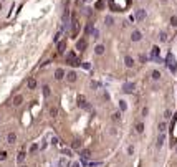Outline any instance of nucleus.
Here are the masks:
<instances>
[{
	"instance_id": "b1692460",
	"label": "nucleus",
	"mask_w": 177,
	"mask_h": 167,
	"mask_svg": "<svg viewBox=\"0 0 177 167\" xmlns=\"http://www.w3.org/2000/svg\"><path fill=\"white\" fill-rule=\"evenodd\" d=\"M84 32H86V33H91V32H93V25H91V23H88L86 28H84Z\"/></svg>"
},
{
	"instance_id": "2eb2a0df",
	"label": "nucleus",
	"mask_w": 177,
	"mask_h": 167,
	"mask_svg": "<svg viewBox=\"0 0 177 167\" xmlns=\"http://www.w3.org/2000/svg\"><path fill=\"white\" fill-rule=\"evenodd\" d=\"M23 159H25V152H18V156H17V162H18V164L23 162Z\"/></svg>"
},
{
	"instance_id": "7ed1b4c3",
	"label": "nucleus",
	"mask_w": 177,
	"mask_h": 167,
	"mask_svg": "<svg viewBox=\"0 0 177 167\" xmlns=\"http://www.w3.org/2000/svg\"><path fill=\"white\" fill-rule=\"evenodd\" d=\"M84 48H86V40H84V38L78 40V43H76V50H78V51H83Z\"/></svg>"
},
{
	"instance_id": "72a5a7b5",
	"label": "nucleus",
	"mask_w": 177,
	"mask_h": 167,
	"mask_svg": "<svg viewBox=\"0 0 177 167\" xmlns=\"http://www.w3.org/2000/svg\"><path fill=\"white\" fill-rule=\"evenodd\" d=\"M60 165L65 167V165H66V160H65V159H61V160H60Z\"/></svg>"
},
{
	"instance_id": "f8f14e48",
	"label": "nucleus",
	"mask_w": 177,
	"mask_h": 167,
	"mask_svg": "<svg viewBox=\"0 0 177 167\" xmlns=\"http://www.w3.org/2000/svg\"><path fill=\"white\" fill-rule=\"evenodd\" d=\"M7 141L10 142V144H13V142L17 141V134H15V132H10V134L7 136Z\"/></svg>"
},
{
	"instance_id": "f03ea898",
	"label": "nucleus",
	"mask_w": 177,
	"mask_h": 167,
	"mask_svg": "<svg viewBox=\"0 0 177 167\" xmlns=\"http://www.w3.org/2000/svg\"><path fill=\"white\" fill-rule=\"evenodd\" d=\"M146 18V10L144 8H139L137 12H136V20H139V22H142Z\"/></svg>"
},
{
	"instance_id": "393cba45",
	"label": "nucleus",
	"mask_w": 177,
	"mask_h": 167,
	"mask_svg": "<svg viewBox=\"0 0 177 167\" xmlns=\"http://www.w3.org/2000/svg\"><path fill=\"white\" fill-rule=\"evenodd\" d=\"M166 122H161V124H159V132H164V131H166Z\"/></svg>"
},
{
	"instance_id": "4468645a",
	"label": "nucleus",
	"mask_w": 177,
	"mask_h": 167,
	"mask_svg": "<svg viewBox=\"0 0 177 167\" xmlns=\"http://www.w3.org/2000/svg\"><path fill=\"white\" fill-rule=\"evenodd\" d=\"M164 141H166V136H164V132H161L159 139H157V147H161V146L164 144Z\"/></svg>"
},
{
	"instance_id": "0eeeda50",
	"label": "nucleus",
	"mask_w": 177,
	"mask_h": 167,
	"mask_svg": "<svg viewBox=\"0 0 177 167\" xmlns=\"http://www.w3.org/2000/svg\"><path fill=\"white\" fill-rule=\"evenodd\" d=\"M55 78H56V79H63V78H65V71H63V68H58V70L55 71Z\"/></svg>"
},
{
	"instance_id": "1a4fd4ad",
	"label": "nucleus",
	"mask_w": 177,
	"mask_h": 167,
	"mask_svg": "<svg viewBox=\"0 0 177 167\" xmlns=\"http://www.w3.org/2000/svg\"><path fill=\"white\" fill-rule=\"evenodd\" d=\"M27 86H28V89H35L36 88V79L35 78H30L27 81Z\"/></svg>"
},
{
	"instance_id": "cd10ccee",
	"label": "nucleus",
	"mask_w": 177,
	"mask_h": 167,
	"mask_svg": "<svg viewBox=\"0 0 177 167\" xmlns=\"http://www.w3.org/2000/svg\"><path fill=\"white\" fill-rule=\"evenodd\" d=\"M106 25H113V17H106Z\"/></svg>"
},
{
	"instance_id": "412c9836",
	"label": "nucleus",
	"mask_w": 177,
	"mask_h": 167,
	"mask_svg": "<svg viewBox=\"0 0 177 167\" xmlns=\"http://www.w3.org/2000/svg\"><path fill=\"white\" fill-rule=\"evenodd\" d=\"M43 94L45 96H50V86H46V84L43 86Z\"/></svg>"
},
{
	"instance_id": "7c9ffc66",
	"label": "nucleus",
	"mask_w": 177,
	"mask_h": 167,
	"mask_svg": "<svg viewBox=\"0 0 177 167\" xmlns=\"http://www.w3.org/2000/svg\"><path fill=\"white\" fill-rule=\"evenodd\" d=\"M132 152H134V147L129 146V147H127V154H132Z\"/></svg>"
},
{
	"instance_id": "9b49d317",
	"label": "nucleus",
	"mask_w": 177,
	"mask_h": 167,
	"mask_svg": "<svg viewBox=\"0 0 177 167\" xmlns=\"http://www.w3.org/2000/svg\"><path fill=\"white\" fill-rule=\"evenodd\" d=\"M124 63H126L127 68H132V66H134V60H132L131 56H126V58H124Z\"/></svg>"
},
{
	"instance_id": "6ab92c4d",
	"label": "nucleus",
	"mask_w": 177,
	"mask_h": 167,
	"mask_svg": "<svg viewBox=\"0 0 177 167\" xmlns=\"http://www.w3.org/2000/svg\"><path fill=\"white\" fill-rule=\"evenodd\" d=\"M119 108H121V111H126V109H127L126 101H119Z\"/></svg>"
},
{
	"instance_id": "c9c22d12",
	"label": "nucleus",
	"mask_w": 177,
	"mask_h": 167,
	"mask_svg": "<svg viewBox=\"0 0 177 167\" xmlns=\"http://www.w3.org/2000/svg\"><path fill=\"white\" fill-rule=\"evenodd\" d=\"M175 152H177V149H175Z\"/></svg>"
},
{
	"instance_id": "473e14b6",
	"label": "nucleus",
	"mask_w": 177,
	"mask_h": 167,
	"mask_svg": "<svg viewBox=\"0 0 177 167\" xmlns=\"http://www.w3.org/2000/svg\"><path fill=\"white\" fill-rule=\"evenodd\" d=\"M36 149H38V146H36V144H33L32 147H30V151H32V152H33V151H36Z\"/></svg>"
},
{
	"instance_id": "5701e85b",
	"label": "nucleus",
	"mask_w": 177,
	"mask_h": 167,
	"mask_svg": "<svg viewBox=\"0 0 177 167\" xmlns=\"http://www.w3.org/2000/svg\"><path fill=\"white\" fill-rule=\"evenodd\" d=\"M170 25H172V27H177V17H175V15L170 17Z\"/></svg>"
},
{
	"instance_id": "f257e3e1",
	"label": "nucleus",
	"mask_w": 177,
	"mask_h": 167,
	"mask_svg": "<svg viewBox=\"0 0 177 167\" xmlns=\"http://www.w3.org/2000/svg\"><path fill=\"white\" fill-rule=\"evenodd\" d=\"M166 61H167V66L170 68V70H172V71H175L177 70V66H175V58L172 56V55H167V58H166Z\"/></svg>"
},
{
	"instance_id": "c756f323",
	"label": "nucleus",
	"mask_w": 177,
	"mask_h": 167,
	"mask_svg": "<svg viewBox=\"0 0 177 167\" xmlns=\"http://www.w3.org/2000/svg\"><path fill=\"white\" fill-rule=\"evenodd\" d=\"M50 114H51L53 117H56V114H58V111L55 109V108H51V111H50Z\"/></svg>"
},
{
	"instance_id": "aec40b11",
	"label": "nucleus",
	"mask_w": 177,
	"mask_h": 167,
	"mask_svg": "<svg viewBox=\"0 0 177 167\" xmlns=\"http://www.w3.org/2000/svg\"><path fill=\"white\" fill-rule=\"evenodd\" d=\"M159 78H161V73L159 71H152V79H156V81H157Z\"/></svg>"
},
{
	"instance_id": "4be33fe9",
	"label": "nucleus",
	"mask_w": 177,
	"mask_h": 167,
	"mask_svg": "<svg viewBox=\"0 0 177 167\" xmlns=\"http://www.w3.org/2000/svg\"><path fill=\"white\" fill-rule=\"evenodd\" d=\"M136 131H137V132H142V131H144V124H142V122H139V124L136 126Z\"/></svg>"
},
{
	"instance_id": "9d476101",
	"label": "nucleus",
	"mask_w": 177,
	"mask_h": 167,
	"mask_svg": "<svg viewBox=\"0 0 177 167\" xmlns=\"http://www.w3.org/2000/svg\"><path fill=\"white\" fill-rule=\"evenodd\" d=\"M22 101H23L22 94H17V96L13 98V106H20V104H22Z\"/></svg>"
},
{
	"instance_id": "423d86ee",
	"label": "nucleus",
	"mask_w": 177,
	"mask_h": 167,
	"mask_svg": "<svg viewBox=\"0 0 177 167\" xmlns=\"http://www.w3.org/2000/svg\"><path fill=\"white\" fill-rule=\"evenodd\" d=\"M134 88H136V86H134V83H126V84L123 86V91H124V93H132Z\"/></svg>"
},
{
	"instance_id": "dca6fc26",
	"label": "nucleus",
	"mask_w": 177,
	"mask_h": 167,
	"mask_svg": "<svg viewBox=\"0 0 177 167\" xmlns=\"http://www.w3.org/2000/svg\"><path fill=\"white\" fill-rule=\"evenodd\" d=\"M65 46H66V43H65V41H60V43H58V51L63 53V51H65Z\"/></svg>"
},
{
	"instance_id": "f3484780",
	"label": "nucleus",
	"mask_w": 177,
	"mask_h": 167,
	"mask_svg": "<svg viewBox=\"0 0 177 167\" xmlns=\"http://www.w3.org/2000/svg\"><path fill=\"white\" fill-rule=\"evenodd\" d=\"M71 147H73V149H80V147H81V142L80 141H73L71 142Z\"/></svg>"
},
{
	"instance_id": "39448f33",
	"label": "nucleus",
	"mask_w": 177,
	"mask_h": 167,
	"mask_svg": "<svg viewBox=\"0 0 177 167\" xmlns=\"http://www.w3.org/2000/svg\"><path fill=\"white\" fill-rule=\"evenodd\" d=\"M78 106L83 108V109H88V104H86V99H84V96H78Z\"/></svg>"
},
{
	"instance_id": "c85d7f7f",
	"label": "nucleus",
	"mask_w": 177,
	"mask_h": 167,
	"mask_svg": "<svg viewBox=\"0 0 177 167\" xmlns=\"http://www.w3.org/2000/svg\"><path fill=\"white\" fill-rule=\"evenodd\" d=\"M5 159H7V152L2 151V152H0V160H5Z\"/></svg>"
},
{
	"instance_id": "6e6552de",
	"label": "nucleus",
	"mask_w": 177,
	"mask_h": 167,
	"mask_svg": "<svg viewBox=\"0 0 177 167\" xmlns=\"http://www.w3.org/2000/svg\"><path fill=\"white\" fill-rule=\"evenodd\" d=\"M76 76H78V75H76L75 71H70L68 75H66V79H68L70 83H75V81H76Z\"/></svg>"
},
{
	"instance_id": "2f4dec72",
	"label": "nucleus",
	"mask_w": 177,
	"mask_h": 167,
	"mask_svg": "<svg viewBox=\"0 0 177 167\" xmlns=\"http://www.w3.org/2000/svg\"><path fill=\"white\" fill-rule=\"evenodd\" d=\"M83 68H84V70H89L91 65H89V63H83Z\"/></svg>"
},
{
	"instance_id": "a878e982",
	"label": "nucleus",
	"mask_w": 177,
	"mask_h": 167,
	"mask_svg": "<svg viewBox=\"0 0 177 167\" xmlns=\"http://www.w3.org/2000/svg\"><path fill=\"white\" fill-rule=\"evenodd\" d=\"M91 35H93V38H98V36H99V32H98L96 28H93V32H91Z\"/></svg>"
},
{
	"instance_id": "ddd939ff",
	"label": "nucleus",
	"mask_w": 177,
	"mask_h": 167,
	"mask_svg": "<svg viewBox=\"0 0 177 167\" xmlns=\"http://www.w3.org/2000/svg\"><path fill=\"white\" fill-rule=\"evenodd\" d=\"M94 53H96V55H103V53H104V46H103V45H98V46L94 48Z\"/></svg>"
},
{
	"instance_id": "bb28decb",
	"label": "nucleus",
	"mask_w": 177,
	"mask_h": 167,
	"mask_svg": "<svg viewBox=\"0 0 177 167\" xmlns=\"http://www.w3.org/2000/svg\"><path fill=\"white\" fill-rule=\"evenodd\" d=\"M113 119H114V121H119V119H121V113H114V114H113Z\"/></svg>"
},
{
	"instance_id": "f704fd0d",
	"label": "nucleus",
	"mask_w": 177,
	"mask_h": 167,
	"mask_svg": "<svg viewBox=\"0 0 177 167\" xmlns=\"http://www.w3.org/2000/svg\"><path fill=\"white\" fill-rule=\"evenodd\" d=\"M22 167H27V165H22Z\"/></svg>"
},
{
	"instance_id": "20e7f679",
	"label": "nucleus",
	"mask_w": 177,
	"mask_h": 167,
	"mask_svg": "<svg viewBox=\"0 0 177 167\" xmlns=\"http://www.w3.org/2000/svg\"><path fill=\"white\" fill-rule=\"evenodd\" d=\"M141 38H142L141 32H139V30H134V32H132V35H131V40H132V41H139Z\"/></svg>"
},
{
	"instance_id": "a211bd4d",
	"label": "nucleus",
	"mask_w": 177,
	"mask_h": 167,
	"mask_svg": "<svg viewBox=\"0 0 177 167\" xmlns=\"http://www.w3.org/2000/svg\"><path fill=\"white\" fill-rule=\"evenodd\" d=\"M159 38H161V41H167V33L166 32H161L159 33Z\"/></svg>"
}]
</instances>
